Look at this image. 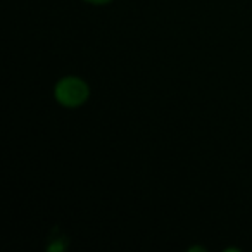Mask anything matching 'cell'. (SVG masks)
<instances>
[{
    "label": "cell",
    "instance_id": "obj_1",
    "mask_svg": "<svg viewBox=\"0 0 252 252\" xmlns=\"http://www.w3.org/2000/svg\"><path fill=\"white\" fill-rule=\"evenodd\" d=\"M56 98L66 107H78L88 98V87L80 78L67 76L56 85Z\"/></svg>",
    "mask_w": 252,
    "mask_h": 252
},
{
    "label": "cell",
    "instance_id": "obj_2",
    "mask_svg": "<svg viewBox=\"0 0 252 252\" xmlns=\"http://www.w3.org/2000/svg\"><path fill=\"white\" fill-rule=\"evenodd\" d=\"M87 2H90V4H107L111 0H87Z\"/></svg>",
    "mask_w": 252,
    "mask_h": 252
}]
</instances>
